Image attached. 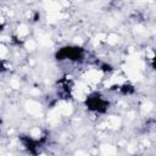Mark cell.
<instances>
[{
	"label": "cell",
	"instance_id": "6da1fadb",
	"mask_svg": "<svg viewBox=\"0 0 156 156\" xmlns=\"http://www.w3.org/2000/svg\"><path fill=\"white\" fill-rule=\"evenodd\" d=\"M54 57L58 63H69V65H82L88 58V50L84 46L77 44H67L60 46Z\"/></svg>",
	"mask_w": 156,
	"mask_h": 156
},
{
	"label": "cell",
	"instance_id": "3957f363",
	"mask_svg": "<svg viewBox=\"0 0 156 156\" xmlns=\"http://www.w3.org/2000/svg\"><path fill=\"white\" fill-rule=\"evenodd\" d=\"M21 144L23 145V147L30 152V154H38L39 149L46 143V138L45 136H39V138H33L30 135H20L18 136Z\"/></svg>",
	"mask_w": 156,
	"mask_h": 156
},
{
	"label": "cell",
	"instance_id": "8992f818",
	"mask_svg": "<svg viewBox=\"0 0 156 156\" xmlns=\"http://www.w3.org/2000/svg\"><path fill=\"white\" fill-rule=\"evenodd\" d=\"M4 30H5V23H0V35L2 34Z\"/></svg>",
	"mask_w": 156,
	"mask_h": 156
},
{
	"label": "cell",
	"instance_id": "7a4b0ae2",
	"mask_svg": "<svg viewBox=\"0 0 156 156\" xmlns=\"http://www.w3.org/2000/svg\"><path fill=\"white\" fill-rule=\"evenodd\" d=\"M83 105L89 112L99 116L106 115L111 110V100L107 99L101 91H98V90L89 93L85 96Z\"/></svg>",
	"mask_w": 156,
	"mask_h": 156
},
{
	"label": "cell",
	"instance_id": "277c9868",
	"mask_svg": "<svg viewBox=\"0 0 156 156\" xmlns=\"http://www.w3.org/2000/svg\"><path fill=\"white\" fill-rule=\"evenodd\" d=\"M73 82L68 77H63L57 82V93L63 99H69L72 96Z\"/></svg>",
	"mask_w": 156,
	"mask_h": 156
},
{
	"label": "cell",
	"instance_id": "52a82bcc",
	"mask_svg": "<svg viewBox=\"0 0 156 156\" xmlns=\"http://www.w3.org/2000/svg\"><path fill=\"white\" fill-rule=\"evenodd\" d=\"M1 127H2V119L0 118V133H1Z\"/></svg>",
	"mask_w": 156,
	"mask_h": 156
},
{
	"label": "cell",
	"instance_id": "5b68a950",
	"mask_svg": "<svg viewBox=\"0 0 156 156\" xmlns=\"http://www.w3.org/2000/svg\"><path fill=\"white\" fill-rule=\"evenodd\" d=\"M116 88H117L116 91L119 93V94H122V95H130V94H134V91H135L134 87L130 85V84H128V83L119 84V85H117Z\"/></svg>",
	"mask_w": 156,
	"mask_h": 156
}]
</instances>
